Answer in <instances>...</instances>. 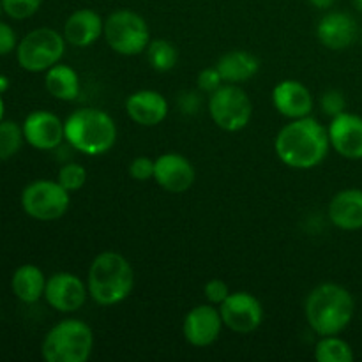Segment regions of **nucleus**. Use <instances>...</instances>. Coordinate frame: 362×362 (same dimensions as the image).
Instances as JSON below:
<instances>
[{
	"label": "nucleus",
	"mask_w": 362,
	"mask_h": 362,
	"mask_svg": "<svg viewBox=\"0 0 362 362\" xmlns=\"http://www.w3.org/2000/svg\"><path fill=\"white\" fill-rule=\"evenodd\" d=\"M329 133L317 119H293L278 133L274 148L278 158L290 168L310 170L320 165L327 156Z\"/></svg>",
	"instance_id": "1"
},
{
	"label": "nucleus",
	"mask_w": 362,
	"mask_h": 362,
	"mask_svg": "<svg viewBox=\"0 0 362 362\" xmlns=\"http://www.w3.org/2000/svg\"><path fill=\"white\" fill-rule=\"evenodd\" d=\"M304 313L318 336H334L349 327L356 313V303L345 286L324 283L308 296Z\"/></svg>",
	"instance_id": "2"
},
{
	"label": "nucleus",
	"mask_w": 362,
	"mask_h": 362,
	"mask_svg": "<svg viewBox=\"0 0 362 362\" xmlns=\"http://www.w3.org/2000/svg\"><path fill=\"white\" fill-rule=\"evenodd\" d=\"M133 286L134 272L122 255L105 251L94 258L88 271L87 288L99 306H115L122 303Z\"/></svg>",
	"instance_id": "3"
},
{
	"label": "nucleus",
	"mask_w": 362,
	"mask_h": 362,
	"mask_svg": "<svg viewBox=\"0 0 362 362\" xmlns=\"http://www.w3.org/2000/svg\"><path fill=\"white\" fill-rule=\"evenodd\" d=\"M69 145L87 156H101L112 151L117 140V127L108 113L95 108H81L64 122Z\"/></svg>",
	"instance_id": "4"
},
{
	"label": "nucleus",
	"mask_w": 362,
	"mask_h": 362,
	"mask_svg": "<svg viewBox=\"0 0 362 362\" xmlns=\"http://www.w3.org/2000/svg\"><path fill=\"white\" fill-rule=\"evenodd\" d=\"M94 334L85 322L69 318L49 329L42 341V357L48 362H85L90 357Z\"/></svg>",
	"instance_id": "5"
},
{
	"label": "nucleus",
	"mask_w": 362,
	"mask_h": 362,
	"mask_svg": "<svg viewBox=\"0 0 362 362\" xmlns=\"http://www.w3.org/2000/svg\"><path fill=\"white\" fill-rule=\"evenodd\" d=\"M103 34L113 52L127 57L145 52L151 42L147 21L131 9H119L110 14Z\"/></svg>",
	"instance_id": "6"
},
{
	"label": "nucleus",
	"mask_w": 362,
	"mask_h": 362,
	"mask_svg": "<svg viewBox=\"0 0 362 362\" xmlns=\"http://www.w3.org/2000/svg\"><path fill=\"white\" fill-rule=\"evenodd\" d=\"M66 49V37L53 28H35L16 46L18 64L30 73H42L59 64Z\"/></svg>",
	"instance_id": "7"
},
{
	"label": "nucleus",
	"mask_w": 362,
	"mask_h": 362,
	"mask_svg": "<svg viewBox=\"0 0 362 362\" xmlns=\"http://www.w3.org/2000/svg\"><path fill=\"white\" fill-rule=\"evenodd\" d=\"M209 112H211L212 120L216 126L221 129L235 133V131L244 129L250 124L251 115H253V105L251 99L243 88L235 85H225L211 94L209 101Z\"/></svg>",
	"instance_id": "8"
},
{
	"label": "nucleus",
	"mask_w": 362,
	"mask_h": 362,
	"mask_svg": "<svg viewBox=\"0 0 362 362\" xmlns=\"http://www.w3.org/2000/svg\"><path fill=\"white\" fill-rule=\"evenodd\" d=\"M21 207L37 221H55L69 209V191L59 180H35L21 193Z\"/></svg>",
	"instance_id": "9"
},
{
	"label": "nucleus",
	"mask_w": 362,
	"mask_h": 362,
	"mask_svg": "<svg viewBox=\"0 0 362 362\" xmlns=\"http://www.w3.org/2000/svg\"><path fill=\"white\" fill-rule=\"evenodd\" d=\"M223 324L233 332L239 334H250L255 329L260 327L264 320V308L260 300L247 292L230 293L221 304H219Z\"/></svg>",
	"instance_id": "10"
},
{
	"label": "nucleus",
	"mask_w": 362,
	"mask_h": 362,
	"mask_svg": "<svg viewBox=\"0 0 362 362\" xmlns=\"http://www.w3.org/2000/svg\"><path fill=\"white\" fill-rule=\"evenodd\" d=\"M87 293L88 288L83 281L71 272H57L46 281V300L60 313H73L80 310L87 300Z\"/></svg>",
	"instance_id": "11"
},
{
	"label": "nucleus",
	"mask_w": 362,
	"mask_h": 362,
	"mask_svg": "<svg viewBox=\"0 0 362 362\" xmlns=\"http://www.w3.org/2000/svg\"><path fill=\"white\" fill-rule=\"evenodd\" d=\"M223 325L225 324H223L219 310L209 304H200L186 315L182 332L189 345L202 349V346L212 345L219 338Z\"/></svg>",
	"instance_id": "12"
},
{
	"label": "nucleus",
	"mask_w": 362,
	"mask_h": 362,
	"mask_svg": "<svg viewBox=\"0 0 362 362\" xmlns=\"http://www.w3.org/2000/svg\"><path fill=\"white\" fill-rule=\"evenodd\" d=\"M329 141L339 156L362 159V117L356 113H339L329 124Z\"/></svg>",
	"instance_id": "13"
},
{
	"label": "nucleus",
	"mask_w": 362,
	"mask_h": 362,
	"mask_svg": "<svg viewBox=\"0 0 362 362\" xmlns=\"http://www.w3.org/2000/svg\"><path fill=\"white\" fill-rule=\"evenodd\" d=\"M23 136L28 144L39 151H53L66 138L64 124L52 112H32L23 122Z\"/></svg>",
	"instance_id": "14"
},
{
	"label": "nucleus",
	"mask_w": 362,
	"mask_h": 362,
	"mask_svg": "<svg viewBox=\"0 0 362 362\" xmlns=\"http://www.w3.org/2000/svg\"><path fill=\"white\" fill-rule=\"evenodd\" d=\"M317 37L325 48L341 52L356 42V39L359 37V27L349 13L332 11L318 21Z\"/></svg>",
	"instance_id": "15"
},
{
	"label": "nucleus",
	"mask_w": 362,
	"mask_h": 362,
	"mask_svg": "<svg viewBox=\"0 0 362 362\" xmlns=\"http://www.w3.org/2000/svg\"><path fill=\"white\" fill-rule=\"evenodd\" d=\"M154 179L168 193H184L193 186L197 173L184 156L163 154L156 159Z\"/></svg>",
	"instance_id": "16"
},
{
	"label": "nucleus",
	"mask_w": 362,
	"mask_h": 362,
	"mask_svg": "<svg viewBox=\"0 0 362 362\" xmlns=\"http://www.w3.org/2000/svg\"><path fill=\"white\" fill-rule=\"evenodd\" d=\"M272 103L278 113L288 119H303L313 112V95L300 81L285 80L272 90Z\"/></svg>",
	"instance_id": "17"
},
{
	"label": "nucleus",
	"mask_w": 362,
	"mask_h": 362,
	"mask_svg": "<svg viewBox=\"0 0 362 362\" xmlns=\"http://www.w3.org/2000/svg\"><path fill=\"white\" fill-rule=\"evenodd\" d=\"M126 112L140 126H158L168 115V103L156 90H138L127 98Z\"/></svg>",
	"instance_id": "18"
},
{
	"label": "nucleus",
	"mask_w": 362,
	"mask_h": 362,
	"mask_svg": "<svg viewBox=\"0 0 362 362\" xmlns=\"http://www.w3.org/2000/svg\"><path fill=\"white\" fill-rule=\"evenodd\" d=\"M329 219L341 230L362 228V189L350 187L334 194L329 204Z\"/></svg>",
	"instance_id": "19"
},
{
	"label": "nucleus",
	"mask_w": 362,
	"mask_h": 362,
	"mask_svg": "<svg viewBox=\"0 0 362 362\" xmlns=\"http://www.w3.org/2000/svg\"><path fill=\"white\" fill-rule=\"evenodd\" d=\"M103 30H105V21L95 11L78 9L66 20L64 37L69 45L85 48V46H90L92 42L98 41Z\"/></svg>",
	"instance_id": "20"
},
{
	"label": "nucleus",
	"mask_w": 362,
	"mask_h": 362,
	"mask_svg": "<svg viewBox=\"0 0 362 362\" xmlns=\"http://www.w3.org/2000/svg\"><path fill=\"white\" fill-rule=\"evenodd\" d=\"M216 67H218L223 81H228V83H244V81L251 80L258 73L260 64H258L257 57L251 55L250 52L235 49V52H230L226 55H223L218 60V64H216Z\"/></svg>",
	"instance_id": "21"
},
{
	"label": "nucleus",
	"mask_w": 362,
	"mask_h": 362,
	"mask_svg": "<svg viewBox=\"0 0 362 362\" xmlns=\"http://www.w3.org/2000/svg\"><path fill=\"white\" fill-rule=\"evenodd\" d=\"M13 292L21 303L34 304L45 296L46 278L39 267L32 264H25L18 267L13 274Z\"/></svg>",
	"instance_id": "22"
},
{
	"label": "nucleus",
	"mask_w": 362,
	"mask_h": 362,
	"mask_svg": "<svg viewBox=\"0 0 362 362\" xmlns=\"http://www.w3.org/2000/svg\"><path fill=\"white\" fill-rule=\"evenodd\" d=\"M45 85L46 90L60 101H74L80 94V78L76 71L66 64H55L49 67L46 71Z\"/></svg>",
	"instance_id": "23"
},
{
	"label": "nucleus",
	"mask_w": 362,
	"mask_h": 362,
	"mask_svg": "<svg viewBox=\"0 0 362 362\" xmlns=\"http://www.w3.org/2000/svg\"><path fill=\"white\" fill-rule=\"evenodd\" d=\"M315 359L318 362H352V346L345 339L334 336H322L315 349Z\"/></svg>",
	"instance_id": "24"
},
{
	"label": "nucleus",
	"mask_w": 362,
	"mask_h": 362,
	"mask_svg": "<svg viewBox=\"0 0 362 362\" xmlns=\"http://www.w3.org/2000/svg\"><path fill=\"white\" fill-rule=\"evenodd\" d=\"M147 59L148 64L156 71L166 73V71H172L177 66L179 52H177V48L172 42L165 41V39H154L147 46Z\"/></svg>",
	"instance_id": "25"
},
{
	"label": "nucleus",
	"mask_w": 362,
	"mask_h": 362,
	"mask_svg": "<svg viewBox=\"0 0 362 362\" xmlns=\"http://www.w3.org/2000/svg\"><path fill=\"white\" fill-rule=\"evenodd\" d=\"M23 140V127L13 120H0V161L18 154Z\"/></svg>",
	"instance_id": "26"
},
{
	"label": "nucleus",
	"mask_w": 362,
	"mask_h": 362,
	"mask_svg": "<svg viewBox=\"0 0 362 362\" xmlns=\"http://www.w3.org/2000/svg\"><path fill=\"white\" fill-rule=\"evenodd\" d=\"M85 180H87V172H85L83 166L78 165V163H67V165H64L62 168H60L59 184L64 189L69 191V193L71 191L80 189L85 184Z\"/></svg>",
	"instance_id": "27"
},
{
	"label": "nucleus",
	"mask_w": 362,
	"mask_h": 362,
	"mask_svg": "<svg viewBox=\"0 0 362 362\" xmlns=\"http://www.w3.org/2000/svg\"><path fill=\"white\" fill-rule=\"evenodd\" d=\"M42 0H2V9L13 20H27L34 16Z\"/></svg>",
	"instance_id": "28"
},
{
	"label": "nucleus",
	"mask_w": 362,
	"mask_h": 362,
	"mask_svg": "<svg viewBox=\"0 0 362 362\" xmlns=\"http://www.w3.org/2000/svg\"><path fill=\"white\" fill-rule=\"evenodd\" d=\"M320 108L325 115L336 117L345 112L346 99L339 90H327L320 98Z\"/></svg>",
	"instance_id": "29"
},
{
	"label": "nucleus",
	"mask_w": 362,
	"mask_h": 362,
	"mask_svg": "<svg viewBox=\"0 0 362 362\" xmlns=\"http://www.w3.org/2000/svg\"><path fill=\"white\" fill-rule=\"evenodd\" d=\"M154 168L156 161H152L151 158H145V156H140V158H134L129 165V173L134 180H148L154 177Z\"/></svg>",
	"instance_id": "30"
},
{
	"label": "nucleus",
	"mask_w": 362,
	"mask_h": 362,
	"mask_svg": "<svg viewBox=\"0 0 362 362\" xmlns=\"http://www.w3.org/2000/svg\"><path fill=\"white\" fill-rule=\"evenodd\" d=\"M223 83V78L219 74L218 67H207V69L202 71L198 74V87L200 90L207 92V94H212V92L218 90Z\"/></svg>",
	"instance_id": "31"
},
{
	"label": "nucleus",
	"mask_w": 362,
	"mask_h": 362,
	"mask_svg": "<svg viewBox=\"0 0 362 362\" xmlns=\"http://www.w3.org/2000/svg\"><path fill=\"white\" fill-rule=\"evenodd\" d=\"M204 293L205 297H207L209 303L218 304L219 306V304L230 296V290H228V285H226L225 281H221V279H211V281L205 285Z\"/></svg>",
	"instance_id": "32"
},
{
	"label": "nucleus",
	"mask_w": 362,
	"mask_h": 362,
	"mask_svg": "<svg viewBox=\"0 0 362 362\" xmlns=\"http://www.w3.org/2000/svg\"><path fill=\"white\" fill-rule=\"evenodd\" d=\"M14 49H16V34L11 25L0 21V57L9 55Z\"/></svg>",
	"instance_id": "33"
},
{
	"label": "nucleus",
	"mask_w": 362,
	"mask_h": 362,
	"mask_svg": "<svg viewBox=\"0 0 362 362\" xmlns=\"http://www.w3.org/2000/svg\"><path fill=\"white\" fill-rule=\"evenodd\" d=\"M179 103L180 106H182L180 110H184V112L187 113L198 112V106H200V101H198V98L194 95V92H184V94L180 95Z\"/></svg>",
	"instance_id": "34"
},
{
	"label": "nucleus",
	"mask_w": 362,
	"mask_h": 362,
	"mask_svg": "<svg viewBox=\"0 0 362 362\" xmlns=\"http://www.w3.org/2000/svg\"><path fill=\"white\" fill-rule=\"evenodd\" d=\"M308 2L311 4L313 7H317V9H331L332 6L336 4V0H308Z\"/></svg>",
	"instance_id": "35"
},
{
	"label": "nucleus",
	"mask_w": 362,
	"mask_h": 362,
	"mask_svg": "<svg viewBox=\"0 0 362 362\" xmlns=\"http://www.w3.org/2000/svg\"><path fill=\"white\" fill-rule=\"evenodd\" d=\"M7 87H9V80H7L6 76H0V94H2V92H6Z\"/></svg>",
	"instance_id": "36"
},
{
	"label": "nucleus",
	"mask_w": 362,
	"mask_h": 362,
	"mask_svg": "<svg viewBox=\"0 0 362 362\" xmlns=\"http://www.w3.org/2000/svg\"><path fill=\"white\" fill-rule=\"evenodd\" d=\"M354 7H356L359 13H362V0H354Z\"/></svg>",
	"instance_id": "37"
},
{
	"label": "nucleus",
	"mask_w": 362,
	"mask_h": 362,
	"mask_svg": "<svg viewBox=\"0 0 362 362\" xmlns=\"http://www.w3.org/2000/svg\"><path fill=\"white\" fill-rule=\"evenodd\" d=\"M4 117V101H2V95H0V120Z\"/></svg>",
	"instance_id": "38"
},
{
	"label": "nucleus",
	"mask_w": 362,
	"mask_h": 362,
	"mask_svg": "<svg viewBox=\"0 0 362 362\" xmlns=\"http://www.w3.org/2000/svg\"><path fill=\"white\" fill-rule=\"evenodd\" d=\"M2 11H4V9H2V0H0V13H2Z\"/></svg>",
	"instance_id": "39"
},
{
	"label": "nucleus",
	"mask_w": 362,
	"mask_h": 362,
	"mask_svg": "<svg viewBox=\"0 0 362 362\" xmlns=\"http://www.w3.org/2000/svg\"><path fill=\"white\" fill-rule=\"evenodd\" d=\"M361 42H362V32H361Z\"/></svg>",
	"instance_id": "40"
}]
</instances>
